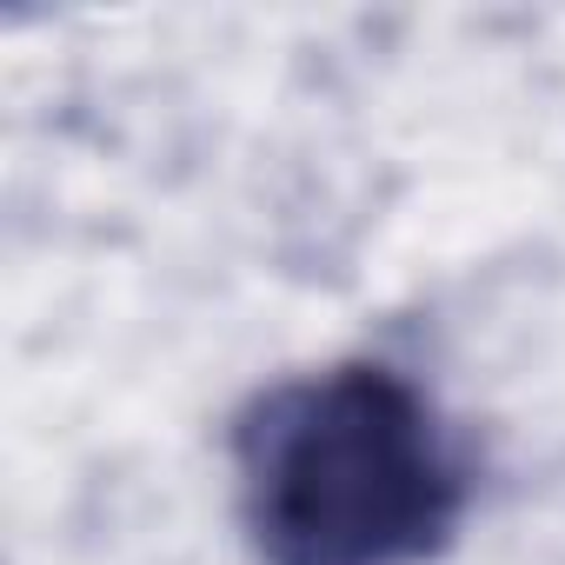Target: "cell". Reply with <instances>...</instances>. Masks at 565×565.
<instances>
[{
	"label": "cell",
	"instance_id": "1",
	"mask_svg": "<svg viewBox=\"0 0 565 565\" xmlns=\"http://www.w3.org/2000/svg\"><path fill=\"white\" fill-rule=\"evenodd\" d=\"M233 472L259 565H419L466 519V459L433 399L380 360L259 393Z\"/></svg>",
	"mask_w": 565,
	"mask_h": 565
}]
</instances>
